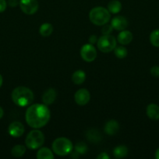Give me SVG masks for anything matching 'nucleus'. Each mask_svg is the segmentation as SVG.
Returning <instances> with one entry per match:
<instances>
[{"label":"nucleus","mask_w":159,"mask_h":159,"mask_svg":"<svg viewBox=\"0 0 159 159\" xmlns=\"http://www.w3.org/2000/svg\"><path fill=\"white\" fill-rule=\"evenodd\" d=\"M51 113L45 104H32L27 108L25 114L26 122L31 127L39 129L48 123Z\"/></svg>","instance_id":"obj_1"},{"label":"nucleus","mask_w":159,"mask_h":159,"mask_svg":"<svg viewBox=\"0 0 159 159\" xmlns=\"http://www.w3.org/2000/svg\"><path fill=\"white\" fill-rule=\"evenodd\" d=\"M11 97L16 105L24 107L32 103L34 96L33 92L29 88L25 86H18L12 90Z\"/></svg>","instance_id":"obj_2"},{"label":"nucleus","mask_w":159,"mask_h":159,"mask_svg":"<svg viewBox=\"0 0 159 159\" xmlns=\"http://www.w3.org/2000/svg\"><path fill=\"white\" fill-rule=\"evenodd\" d=\"M89 19L90 21L96 26H104L110 20L111 13L108 9L101 6H97L90 11Z\"/></svg>","instance_id":"obj_3"},{"label":"nucleus","mask_w":159,"mask_h":159,"mask_svg":"<svg viewBox=\"0 0 159 159\" xmlns=\"http://www.w3.org/2000/svg\"><path fill=\"white\" fill-rule=\"evenodd\" d=\"M53 153L59 156H65L73 150V143L66 138H58L51 144Z\"/></svg>","instance_id":"obj_4"},{"label":"nucleus","mask_w":159,"mask_h":159,"mask_svg":"<svg viewBox=\"0 0 159 159\" xmlns=\"http://www.w3.org/2000/svg\"><path fill=\"white\" fill-rule=\"evenodd\" d=\"M44 142H45L44 134L37 129H34L30 131L25 139L26 146L31 150L40 148L43 145Z\"/></svg>","instance_id":"obj_5"},{"label":"nucleus","mask_w":159,"mask_h":159,"mask_svg":"<svg viewBox=\"0 0 159 159\" xmlns=\"http://www.w3.org/2000/svg\"><path fill=\"white\" fill-rule=\"evenodd\" d=\"M116 39L110 34L101 36L97 41L98 50L103 53H109L112 51L116 47Z\"/></svg>","instance_id":"obj_6"},{"label":"nucleus","mask_w":159,"mask_h":159,"mask_svg":"<svg viewBox=\"0 0 159 159\" xmlns=\"http://www.w3.org/2000/svg\"><path fill=\"white\" fill-rule=\"evenodd\" d=\"M80 56L84 61L92 62L97 57V50L91 43H86L83 45L80 49Z\"/></svg>","instance_id":"obj_7"},{"label":"nucleus","mask_w":159,"mask_h":159,"mask_svg":"<svg viewBox=\"0 0 159 159\" xmlns=\"http://www.w3.org/2000/svg\"><path fill=\"white\" fill-rule=\"evenodd\" d=\"M19 5L22 12L27 15H33L35 13L39 7L37 0H20Z\"/></svg>","instance_id":"obj_8"},{"label":"nucleus","mask_w":159,"mask_h":159,"mask_svg":"<svg viewBox=\"0 0 159 159\" xmlns=\"http://www.w3.org/2000/svg\"><path fill=\"white\" fill-rule=\"evenodd\" d=\"M75 102L79 106H85L90 99V94L86 89H80L77 90L74 95Z\"/></svg>","instance_id":"obj_9"},{"label":"nucleus","mask_w":159,"mask_h":159,"mask_svg":"<svg viewBox=\"0 0 159 159\" xmlns=\"http://www.w3.org/2000/svg\"><path fill=\"white\" fill-rule=\"evenodd\" d=\"M8 132L10 136L13 138H20L24 133V126L18 121H14L9 124Z\"/></svg>","instance_id":"obj_10"},{"label":"nucleus","mask_w":159,"mask_h":159,"mask_svg":"<svg viewBox=\"0 0 159 159\" xmlns=\"http://www.w3.org/2000/svg\"><path fill=\"white\" fill-rule=\"evenodd\" d=\"M111 25L115 30H124L128 26V21L123 16H117L112 20Z\"/></svg>","instance_id":"obj_11"},{"label":"nucleus","mask_w":159,"mask_h":159,"mask_svg":"<svg viewBox=\"0 0 159 159\" xmlns=\"http://www.w3.org/2000/svg\"><path fill=\"white\" fill-rule=\"evenodd\" d=\"M56 96H57V93H56L55 89L53 88H49L44 92L41 98L42 102L47 106L51 105L55 101Z\"/></svg>","instance_id":"obj_12"},{"label":"nucleus","mask_w":159,"mask_h":159,"mask_svg":"<svg viewBox=\"0 0 159 159\" xmlns=\"http://www.w3.org/2000/svg\"><path fill=\"white\" fill-rule=\"evenodd\" d=\"M118 130H119V124H118V121L115 120H110L106 122L105 125H104V132L110 136L116 134L118 132Z\"/></svg>","instance_id":"obj_13"},{"label":"nucleus","mask_w":159,"mask_h":159,"mask_svg":"<svg viewBox=\"0 0 159 159\" xmlns=\"http://www.w3.org/2000/svg\"><path fill=\"white\" fill-rule=\"evenodd\" d=\"M147 116L152 120H159V107L154 103H151L147 107Z\"/></svg>","instance_id":"obj_14"},{"label":"nucleus","mask_w":159,"mask_h":159,"mask_svg":"<svg viewBox=\"0 0 159 159\" xmlns=\"http://www.w3.org/2000/svg\"><path fill=\"white\" fill-rule=\"evenodd\" d=\"M117 40L122 45H127L132 40V34L129 30H122L118 34Z\"/></svg>","instance_id":"obj_15"},{"label":"nucleus","mask_w":159,"mask_h":159,"mask_svg":"<svg viewBox=\"0 0 159 159\" xmlns=\"http://www.w3.org/2000/svg\"><path fill=\"white\" fill-rule=\"evenodd\" d=\"M87 140L92 143H98L101 141V134L96 129H90L86 133Z\"/></svg>","instance_id":"obj_16"},{"label":"nucleus","mask_w":159,"mask_h":159,"mask_svg":"<svg viewBox=\"0 0 159 159\" xmlns=\"http://www.w3.org/2000/svg\"><path fill=\"white\" fill-rule=\"evenodd\" d=\"M85 79L86 73L83 70H77L72 75V81L76 85H81L85 82Z\"/></svg>","instance_id":"obj_17"},{"label":"nucleus","mask_w":159,"mask_h":159,"mask_svg":"<svg viewBox=\"0 0 159 159\" xmlns=\"http://www.w3.org/2000/svg\"><path fill=\"white\" fill-rule=\"evenodd\" d=\"M37 159H53L54 155L53 152H51L48 148H40L37 153Z\"/></svg>","instance_id":"obj_18"},{"label":"nucleus","mask_w":159,"mask_h":159,"mask_svg":"<svg viewBox=\"0 0 159 159\" xmlns=\"http://www.w3.org/2000/svg\"><path fill=\"white\" fill-rule=\"evenodd\" d=\"M122 3L118 0H112L108 4V10L110 13L117 14L121 11Z\"/></svg>","instance_id":"obj_19"},{"label":"nucleus","mask_w":159,"mask_h":159,"mask_svg":"<svg viewBox=\"0 0 159 159\" xmlns=\"http://www.w3.org/2000/svg\"><path fill=\"white\" fill-rule=\"evenodd\" d=\"M128 155V148L125 145H118L113 150V155L115 158H125Z\"/></svg>","instance_id":"obj_20"},{"label":"nucleus","mask_w":159,"mask_h":159,"mask_svg":"<svg viewBox=\"0 0 159 159\" xmlns=\"http://www.w3.org/2000/svg\"><path fill=\"white\" fill-rule=\"evenodd\" d=\"M53 32V26L51 23H43L41 26H40V29H39V33H40L42 37H49Z\"/></svg>","instance_id":"obj_21"},{"label":"nucleus","mask_w":159,"mask_h":159,"mask_svg":"<svg viewBox=\"0 0 159 159\" xmlns=\"http://www.w3.org/2000/svg\"><path fill=\"white\" fill-rule=\"evenodd\" d=\"M26 152V148L21 144H17L11 150V155L15 158H20Z\"/></svg>","instance_id":"obj_22"},{"label":"nucleus","mask_w":159,"mask_h":159,"mask_svg":"<svg viewBox=\"0 0 159 159\" xmlns=\"http://www.w3.org/2000/svg\"><path fill=\"white\" fill-rule=\"evenodd\" d=\"M114 51V54H115V57H117L119 59L125 58V57L127 56L128 51L126 50V48H124L123 46H117L115 48Z\"/></svg>","instance_id":"obj_23"},{"label":"nucleus","mask_w":159,"mask_h":159,"mask_svg":"<svg viewBox=\"0 0 159 159\" xmlns=\"http://www.w3.org/2000/svg\"><path fill=\"white\" fill-rule=\"evenodd\" d=\"M150 42L153 46L159 48V29L154 30L150 34Z\"/></svg>","instance_id":"obj_24"},{"label":"nucleus","mask_w":159,"mask_h":159,"mask_svg":"<svg viewBox=\"0 0 159 159\" xmlns=\"http://www.w3.org/2000/svg\"><path fill=\"white\" fill-rule=\"evenodd\" d=\"M74 149L80 155H85L87 152V146L84 142H78L75 145Z\"/></svg>","instance_id":"obj_25"},{"label":"nucleus","mask_w":159,"mask_h":159,"mask_svg":"<svg viewBox=\"0 0 159 159\" xmlns=\"http://www.w3.org/2000/svg\"><path fill=\"white\" fill-rule=\"evenodd\" d=\"M112 30H113V27H112V25H108L106 23L101 29V34H102V35H108V34H112Z\"/></svg>","instance_id":"obj_26"},{"label":"nucleus","mask_w":159,"mask_h":159,"mask_svg":"<svg viewBox=\"0 0 159 159\" xmlns=\"http://www.w3.org/2000/svg\"><path fill=\"white\" fill-rule=\"evenodd\" d=\"M151 75L154 76L155 78H159V66L158 65H155L153 66L151 68Z\"/></svg>","instance_id":"obj_27"},{"label":"nucleus","mask_w":159,"mask_h":159,"mask_svg":"<svg viewBox=\"0 0 159 159\" xmlns=\"http://www.w3.org/2000/svg\"><path fill=\"white\" fill-rule=\"evenodd\" d=\"M7 2L6 0H0V12H2L6 10Z\"/></svg>","instance_id":"obj_28"},{"label":"nucleus","mask_w":159,"mask_h":159,"mask_svg":"<svg viewBox=\"0 0 159 159\" xmlns=\"http://www.w3.org/2000/svg\"><path fill=\"white\" fill-rule=\"evenodd\" d=\"M18 3V0H8V5L11 7H16Z\"/></svg>","instance_id":"obj_29"},{"label":"nucleus","mask_w":159,"mask_h":159,"mask_svg":"<svg viewBox=\"0 0 159 159\" xmlns=\"http://www.w3.org/2000/svg\"><path fill=\"white\" fill-rule=\"evenodd\" d=\"M97 41H98V37H97L96 35H91L89 37V42H90V43H91V44L97 43Z\"/></svg>","instance_id":"obj_30"},{"label":"nucleus","mask_w":159,"mask_h":159,"mask_svg":"<svg viewBox=\"0 0 159 159\" xmlns=\"http://www.w3.org/2000/svg\"><path fill=\"white\" fill-rule=\"evenodd\" d=\"M97 158L98 159H108L109 156L107 155V153H105V152H102V153H101L99 155H98V156H97Z\"/></svg>","instance_id":"obj_31"},{"label":"nucleus","mask_w":159,"mask_h":159,"mask_svg":"<svg viewBox=\"0 0 159 159\" xmlns=\"http://www.w3.org/2000/svg\"><path fill=\"white\" fill-rule=\"evenodd\" d=\"M155 158L156 159H159V148L157 149L155 152Z\"/></svg>","instance_id":"obj_32"},{"label":"nucleus","mask_w":159,"mask_h":159,"mask_svg":"<svg viewBox=\"0 0 159 159\" xmlns=\"http://www.w3.org/2000/svg\"><path fill=\"white\" fill-rule=\"evenodd\" d=\"M3 114H4V112H3L2 108V107H0V119H1V118L2 117Z\"/></svg>","instance_id":"obj_33"},{"label":"nucleus","mask_w":159,"mask_h":159,"mask_svg":"<svg viewBox=\"0 0 159 159\" xmlns=\"http://www.w3.org/2000/svg\"><path fill=\"white\" fill-rule=\"evenodd\" d=\"M2 82H3L2 76L1 74H0V87H1L2 85Z\"/></svg>","instance_id":"obj_34"}]
</instances>
